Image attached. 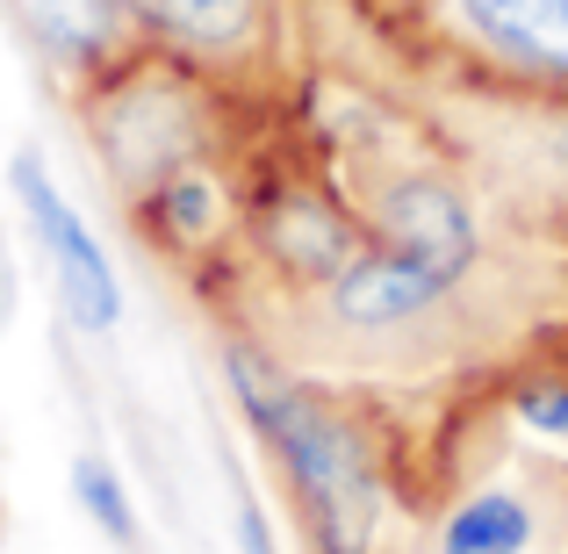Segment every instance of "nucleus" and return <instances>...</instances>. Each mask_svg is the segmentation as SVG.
I'll return each instance as SVG.
<instances>
[{"instance_id": "1", "label": "nucleus", "mask_w": 568, "mask_h": 554, "mask_svg": "<svg viewBox=\"0 0 568 554\" xmlns=\"http://www.w3.org/2000/svg\"><path fill=\"white\" fill-rule=\"evenodd\" d=\"M231 389L245 396L252 425L274 440L281 469L295 475V490H303L324 547L361 554L367 533H375V475H367L361 440H353L332 411H317L303 389H288L281 374H266L252 353H231Z\"/></svg>"}, {"instance_id": "2", "label": "nucleus", "mask_w": 568, "mask_h": 554, "mask_svg": "<svg viewBox=\"0 0 568 554\" xmlns=\"http://www.w3.org/2000/svg\"><path fill=\"white\" fill-rule=\"evenodd\" d=\"M8 181H14V202H22L29 231H37L43 260H51V281H58V303H65V318L80 324V332H115V318H123V281H115L101 238L87 231V216L65 202V194H58V181L43 173L37 152L14 159Z\"/></svg>"}, {"instance_id": "3", "label": "nucleus", "mask_w": 568, "mask_h": 554, "mask_svg": "<svg viewBox=\"0 0 568 554\" xmlns=\"http://www.w3.org/2000/svg\"><path fill=\"white\" fill-rule=\"evenodd\" d=\"M425 8L475 58L568 87V0H425Z\"/></svg>"}, {"instance_id": "4", "label": "nucleus", "mask_w": 568, "mask_h": 554, "mask_svg": "<svg viewBox=\"0 0 568 554\" xmlns=\"http://www.w3.org/2000/svg\"><path fill=\"white\" fill-rule=\"evenodd\" d=\"M375 216H382V245L403 252V260H417V266H432L446 289L475 266V216H468V202H460L446 181H432V173L396 181L375 202Z\"/></svg>"}, {"instance_id": "5", "label": "nucleus", "mask_w": 568, "mask_h": 554, "mask_svg": "<svg viewBox=\"0 0 568 554\" xmlns=\"http://www.w3.org/2000/svg\"><path fill=\"white\" fill-rule=\"evenodd\" d=\"M439 295H446V281L432 274V266L403 260V252H388V245L367 252V260H346L332 274V310L353 332H396V324L425 318Z\"/></svg>"}, {"instance_id": "6", "label": "nucleus", "mask_w": 568, "mask_h": 554, "mask_svg": "<svg viewBox=\"0 0 568 554\" xmlns=\"http://www.w3.org/2000/svg\"><path fill=\"white\" fill-rule=\"evenodd\" d=\"M266 0H138V22L187 58H245L266 37Z\"/></svg>"}, {"instance_id": "7", "label": "nucleus", "mask_w": 568, "mask_h": 554, "mask_svg": "<svg viewBox=\"0 0 568 554\" xmlns=\"http://www.w3.org/2000/svg\"><path fill=\"white\" fill-rule=\"evenodd\" d=\"M14 14L58 66H87V58L115 51V37L138 22V0H14Z\"/></svg>"}, {"instance_id": "8", "label": "nucleus", "mask_w": 568, "mask_h": 554, "mask_svg": "<svg viewBox=\"0 0 568 554\" xmlns=\"http://www.w3.org/2000/svg\"><path fill=\"white\" fill-rule=\"evenodd\" d=\"M532 547V504L511 490H475L468 504H454L439 533V554H526Z\"/></svg>"}, {"instance_id": "9", "label": "nucleus", "mask_w": 568, "mask_h": 554, "mask_svg": "<svg viewBox=\"0 0 568 554\" xmlns=\"http://www.w3.org/2000/svg\"><path fill=\"white\" fill-rule=\"evenodd\" d=\"M72 490H80L87 518H94L109 541L138 547V512H130V490H123V475H115L109 461H101V454H80V461H72Z\"/></svg>"}, {"instance_id": "10", "label": "nucleus", "mask_w": 568, "mask_h": 554, "mask_svg": "<svg viewBox=\"0 0 568 554\" xmlns=\"http://www.w3.org/2000/svg\"><path fill=\"white\" fill-rule=\"evenodd\" d=\"M518 417H526L532 432H555V440H568V382L518 389Z\"/></svg>"}, {"instance_id": "11", "label": "nucleus", "mask_w": 568, "mask_h": 554, "mask_svg": "<svg viewBox=\"0 0 568 554\" xmlns=\"http://www.w3.org/2000/svg\"><path fill=\"white\" fill-rule=\"evenodd\" d=\"M237 547L245 554H274V533H266V512L237 490Z\"/></svg>"}]
</instances>
